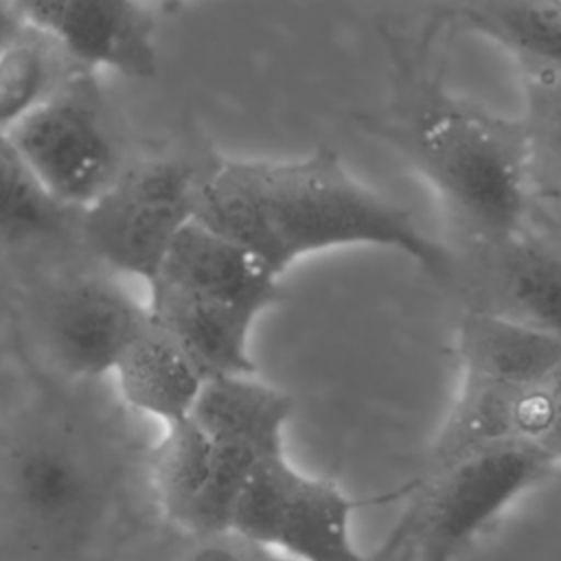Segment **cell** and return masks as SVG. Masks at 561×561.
I'll use <instances>...</instances> for the list:
<instances>
[{"label":"cell","instance_id":"cell-12","mask_svg":"<svg viewBox=\"0 0 561 561\" xmlns=\"http://www.w3.org/2000/svg\"><path fill=\"white\" fill-rule=\"evenodd\" d=\"M147 289L237 309L256 320L283 300L278 276L245 248L197 219L175 237Z\"/></svg>","mask_w":561,"mask_h":561},{"label":"cell","instance_id":"cell-21","mask_svg":"<svg viewBox=\"0 0 561 561\" xmlns=\"http://www.w3.org/2000/svg\"><path fill=\"white\" fill-rule=\"evenodd\" d=\"M186 539L178 561H287L232 530L191 535Z\"/></svg>","mask_w":561,"mask_h":561},{"label":"cell","instance_id":"cell-6","mask_svg":"<svg viewBox=\"0 0 561 561\" xmlns=\"http://www.w3.org/2000/svg\"><path fill=\"white\" fill-rule=\"evenodd\" d=\"M197 180V167L173 158L123 167L77 217L88 250L105 267L147 285L175 237L195 219Z\"/></svg>","mask_w":561,"mask_h":561},{"label":"cell","instance_id":"cell-14","mask_svg":"<svg viewBox=\"0 0 561 561\" xmlns=\"http://www.w3.org/2000/svg\"><path fill=\"white\" fill-rule=\"evenodd\" d=\"M294 399L256 373L217 375L202 383L191 421L215 443L259 458L285 451Z\"/></svg>","mask_w":561,"mask_h":561},{"label":"cell","instance_id":"cell-2","mask_svg":"<svg viewBox=\"0 0 561 561\" xmlns=\"http://www.w3.org/2000/svg\"><path fill=\"white\" fill-rule=\"evenodd\" d=\"M410 156L449 210L500 248L526 230L535 193V129L465 101L438 99L410 131Z\"/></svg>","mask_w":561,"mask_h":561},{"label":"cell","instance_id":"cell-8","mask_svg":"<svg viewBox=\"0 0 561 561\" xmlns=\"http://www.w3.org/2000/svg\"><path fill=\"white\" fill-rule=\"evenodd\" d=\"M245 449L215 443L191 416L162 427L149 454V482L160 513L184 535L228 530L256 462Z\"/></svg>","mask_w":561,"mask_h":561},{"label":"cell","instance_id":"cell-9","mask_svg":"<svg viewBox=\"0 0 561 561\" xmlns=\"http://www.w3.org/2000/svg\"><path fill=\"white\" fill-rule=\"evenodd\" d=\"M147 318V305L116 280L81 274L46 291L35 322L53 368L68 379L90 381L110 377Z\"/></svg>","mask_w":561,"mask_h":561},{"label":"cell","instance_id":"cell-11","mask_svg":"<svg viewBox=\"0 0 561 561\" xmlns=\"http://www.w3.org/2000/svg\"><path fill=\"white\" fill-rule=\"evenodd\" d=\"M500 443L559 445V381L513 386L460 379L430 449V469Z\"/></svg>","mask_w":561,"mask_h":561},{"label":"cell","instance_id":"cell-13","mask_svg":"<svg viewBox=\"0 0 561 561\" xmlns=\"http://www.w3.org/2000/svg\"><path fill=\"white\" fill-rule=\"evenodd\" d=\"M460 379L513 386L559 381L561 333L497 311L467 313L456 333Z\"/></svg>","mask_w":561,"mask_h":561},{"label":"cell","instance_id":"cell-22","mask_svg":"<svg viewBox=\"0 0 561 561\" xmlns=\"http://www.w3.org/2000/svg\"><path fill=\"white\" fill-rule=\"evenodd\" d=\"M22 15L13 0H0V50L9 44L15 31L22 26Z\"/></svg>","mask_w":561,"mask_h":561},{"label":"cell","instance_id":"cell-4","mask_svg":"<svg viewBox=\"0 0 561 561\" xmlns=\"http://www.w3.org/2000/svg\"><path fill=\"white\" fill-rule=\"evenodd\" d=\"M335 480L298 469L287 451L256 462L230 515L228 530L287 561H373L355 541L353 519L364 504Z\"/></svg>","mask_w":561,"mask_h":561},{"label":"cell","instance_id":"cell-5","mask_svg":"<svg viewBox=\"0 0 561 561\" xmlns=\"http://www.w3.org/2000/svg\"><path fill=\"white\" fill-rule=\"evenodd\" d=\"M7 136L42 188L77 215L123 171L105 94L90 70L77 72Z\"/></svg>","mask_w":561,"mask_h":561},{"label":"cell","instance_id":"cell-7","mask_svg":"<svg viewBox=\"0 0 561 561\" xmlns=\"http://www.w3.org/2000/svg\"><path fill=\"white\" fill-rule=\"evenodd\" d=\"M0 489L13 517L46 539L88 530L105 511V467L77 436L39 427L20 434L0 460Z\"/></svg>","mask_w":561,"mask_h":561},{"label":"cell","instance_id":"cell-23","mask_svg":"<svg viewBox=\"0 0 561 561\" xmlns=\"http://www.w3.org/2000/svg\"><path fill=\"white\" fill-rule=\"evenodd\" d=\"M162 2H164L167 7H171V9H173V7H178L182 0H162Z\"/></svg>","mask_w":561,"mask_h":561},{"label":"cell","instance_id":"cell-10","mask_svg":"<svg viewBox=\"0 0 561 561\" xmlns=\"http://www.w3.org/2000/svg\"><path fill=\"white\" fill-rule=\"evenodd\" d=\"M22 20L48 33L81 68L151 79L156 22L140 0H13Z\"/></svg>","mask_w":561,"mask_h":561},{"label":"cell","instance_id":"cell-1","mask_svg":"<svg viewBox=\"0 0 561 561\" xmlns=\"http://www.w3.org/2000/svg\"><path fill=\"white\" fill-rule=\"evenodd\" d=\"M195 219L278 278L300 259L340 248L392 250L432 274L451 267L449 250L405 206L357 180L329 147L298 158H215L199 169Z\"/></svg>","mask_w":561,"mask_h":561},{"label":"cell","instance_id":"cell-15","mask_svg":"<svg viewBox=\"0 0 561 561\" xmlns=\"http://www.w3.org/2000/svg\"><path fill=\"white\" fill-rule=\"evenodd\" d=\"M110 377L127 408L162 427L191 414L206 379L180 344L149 318L125 346Z\"/></svg>","mask_w":561,"mask_h":561},{"label":"cell","instance_id":"cell-18","mask_svg":"<svg viewBox=\"0 0 561 561\" xmlns=\"http://www.w3.org/2000/svg\"><path fill=\"white\" fill-rule=\"evenodd\" d=\"M81 68L48 33L22 22L0 50V134H9Z\"/></svg>","mask_w":561,"mask_h":561},{"label":"cell","instance_id":"cell-16","mask_svg":"<svg viewBox=\"0 0 561 561\" xmlns=\"http://www.w3.org/2000/svg\"><path fill=\"white\" fill-rule=\"evenodd\" d=\"M147 313L193 359L202 375L256 373L250 340L256 318L237 309L149 291Z\"/></svg>","mask_w":561,"mask_h":561},{"label":"cell","instance_id":"cell-3","mask_svg":"<svg viewBox=\"0 0 561 561\" xmlns=\"http://www.w3.org/2000/svg\"><path fill=\"white\" fill-rule=\"evenodd\" d=\"M559 445L500 443L430 469L403 517L416 561H456L504 511L559 473Z\"/></svg>","mask_w":561,"mask_h":561},{"label":"cell","instance_id":"cell-17","mask_svg":"<svg viewBox=\"0 0 561 561\" xmlns=\"http://www.w3.org/2000/svg\"><path fill=\"white\" fill-rule=\"evenodd\" d=\"M467 26L506 48L537 85H554L561 59V0H471Z\"/></svg>","mask_w":561,"mask_h":561},{"label":"cell","instance_id":"cell-19","mask_svg":"<svg viewBox=\"0 0 561 561\" xmlns=\"http://www.w3.org/2000/svg\"><path fill=\"white\" fill-rule=\"evenodd\" d=\"M506 309L497 311L543 331L559 333L561 259L552 241L522 230L500 245Z\"/></svg>","mask_w":561,"mask_h":561},{"label":"cell","instance_id":"cell-20","mask_svg":"<svg viewBox=\"0 0 561 561\" xmlns=\"http://www.w3.org/2000/svg\"><path fill=\"white\" fill-rule=\"evenodd\" d=\"M77 213L59 206L35 180L9 136L0 134V245L26 248L57 237Z\"/></svg>","mask_w":561,"mask_h":561}]
</instances>
